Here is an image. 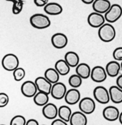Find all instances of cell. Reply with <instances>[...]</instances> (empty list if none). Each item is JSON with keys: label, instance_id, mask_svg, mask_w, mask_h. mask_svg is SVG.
Wrapping results in <instances>:
<instances>
[{"label": "cell", "instance_id": "14", "mask_svg": "<svg viewBox=\"0 0 122 125\" xmlns=\"http://www.w3.org/2000/svg\"><path fill=\"white\" fill-rule=\"evenodd\" d=\"M34 83L36 85L38 91L42 92L49 95L50 94L52 84L49 82L45 77H38L35 79Z\"/></svg>", "mask_w": 122, "mask_h": 125}, {"label": "cell", "instance_id": "32", "mask_svg": "<svg viewBox=\"0 0 122 125\" xmlns=\"http://www.w3.org/2000/svg\"><path fill=\"white\" fill-rule=\"evenodd\" d=\"M113 57L117 61H122V47H118L113 52Z\"/></svg>", "mask_w": 122, "mask_h": 125}, {"label": "cell", "instance_id": "6", "mask_svg": "<svg viewBox=\"0 0 122 125\" xmlns=\"http://www.w3.org/2000/svg\"><path fill=\"white\" fill-rule=\"evenodd\" d=\"M79 108L85 114L90 115L94 112L96 109V104L94 100L89 97H85L79 101Z\"/></svg>", "mask_w": 122, "mask_h": 125}, {"label": "cell", "instance_id": "20", "mask_svg": "<svg viewBox=\"0 0 122 125\" xmlns=\"http://www.w3.org/2000/svg\"><path fill=\"white\" fill-rule=\"evenodd\" d=\"M110 100L115 104L122 103V89L117 85H113L109 90Z\"/></svg>", "mask_w": 122, "mask_h": 125}, {"label": "cell", "instance_id": "13", "mask_svg": "<svg viewBox=\"0 0 122 125\" xmlns=\"http://www.w3.org/2000/svg\"><path fill=\"white\" fill-rule=\"evenodd\" d=\"M64 98L68 104H76L81 100V93L76 88H72L69 90H67V92Z\"/></svg>", "mask_w": 122, "mask_h": 125}, {"label": "cell", "instance_id": "36", "mask_svg": "<svg viewBox=\"0 0 122 125\" xmlns=\"http://www.w3.org/2000/svg\"><path fill=\"white\" fill-rule=\"evenodd\" d=\"M116 84L119 87L122 89V74L119 76L116 80Z\"/></svg>", "mask_w": 122, "mask_h": 125}, {"label": "cell", "instance_id": "27", "mask_svg": "<svg viewBox=\"0 0 122 125\" xmlns=\"http://www.w3.org/2000/svg\"><path fill=\"white\" fill-rule=\"evenodd\" d=\"M82 78L77 74H72L69 77L68 80L69 84L72 88H77L81 86L82 84Z\"/></svg>", "mask_w": 122, "mask_h": 125}, {"label": "cell", "instance_id": "11", "mask_svg": "<svg viewBox=\"0 0 122 125\" xmlns=\"http://www.w3.org/2000/svg\"><path fill=\"white\" fill-rule=\"evenodd\" d=\"M53 46L56 49H63L66 46L68 43L67 36L63 33L58 32L54 34L51 38Z\"/></svg>", "mask_w": 122, "mask_h": 125}, {"label": "cell", "instance_id": "4", "mask_svg": "<svg viewBox=\"0 0 122 125\" xmlns=\"http://www.w3.org/2000/svg\"><path fill=\"white\" fill-rule=\"evenodd\" d=\"M122 15V7L118 4L111 5L109 10L104 13L106 21L109 23H114L119 20Z\"/></svg>", "mask_w": 122, "mask_h": 125}, {"label": "cell", "instance_id": "31", "mask_svg": "<svg viewBox=\"0 0 122 125\" xmlns=\"http://www.w3.org/2000/svg\"><path fill=\"white\" fill-rule=\"evenodd\" d=\"M9 98L5 93H0V107H4L8 104Z\"/></svg>", "mask_w": 122, "mask_h": 125}, {"label": "cell", "instance_id": "19", "mask_svg": "<svg viewBox=\"0 0 122 125\" xmlns=\"http://www.w3.org/2000/svg\"><path fill=\"white\" fill-rule=\"evenodd\" d=\"M44 10L50 15H58L62 13L63 7L57 2H48L44 7Z\"/></svg>", "mask_w": 122, "mask_h": 125}, {"label": "cell", "instance_id": "12", "mask_svg": "<svg viewBox=\"0 0 122 125\" xmlns=\"http://www.w3.org/2000/svg\"><path fill=\"white\" fill-rule=\"evenodd\" d=\"M103 117L109 122H115L119 119L120 112L117 107L109 106L105 107L103 111Z\"/></svg>", "mask_w": 122, "mask_h": 125}, {"label": "cell", "instance_id": "33", "mask_svg": "<svg viewBox=\"0 0 122 125\" xmlns=\"http://www.w3.org/2000/svg\"><path fill=\"white\" fill-rule=\"evenodd\" d=\"M34 3L38 7H44L49 2V0H33Z\"/></svg>", "mask_w": 122, "mask_h": 125}, {"label": "cell", "instance_id": "3", "mask_svg": "<svg viewBox=\"0 0 122 125\" xmlns=\"http://www.w3.org/2000/svg\"><path fill=\"white\" fill-rule=\"evenodd\" d=\"M1 64L6 71L13 72L19 67V59L14 54H7L2 58Z\"/></svg>", "mask_w": 122, "mask_h": 125}, {"label": "cell", "instance_id": "1", "mask_svg": "<svg viewBox=\"0 0 122 125\" xmlns=\"http://www.w3.org/2000/svg\"><path fill=\"white\" fill-rule=\"evenodd\" d=\"M98 36L101 41L109 43L113 41L116 36V31L110 23H104L98 30Z\"/></svg>", "mask_w": 122, "mask_h": 125}, {"label": "cell", "instance_id": "15", "mask_svg": "<svg viewBox=\"0 0 122 125\" xmlns=\"http://www.w3.org/2000/svg\"><path fill=\"white\" fill-rule=\"evenodd\" d=\"M58 109L53 103H49L43 106L42 112L45 118L49 120H54L58 116Z\"/></svg>", "mask_w": 122, "mask_h": 125}, {"label": "cell", "instance_id": "7", "mask_svg": "<svg viewBox=\"0 0 122 125\" xmlns=\"http://www.w3.org/2000/svg\"><path fill=\"white\" fill-rule=\"evenodd\" d=\"M67 92V89L65 84L60 82L55 83L52 85L50 95L54 99L57 100L64 98Z\"/></svg>", "mask_w": 122, "mask_h": 125}, {"label": "cell", "instance_id": "28", "mask_svg": "<svg viewBox=\"0 0 122 125\" xmlns=\"http://www.w3.org/2000/svg\"><path fill=\"white\" fill-rule=\"evenodd\" d=\"M7 1H11L13 2L12 6V13L15 15L19 14L22 11L24 2L23 0H6Z\"/></svg>", "mask_w": 122, "mask_h": 125}, {"label": "cell", "instance_id": "34", "mask_svg": "<svg viewBox=\"0 0 122 125\" xmlns=\"http://www.w3.org/2000/svg\"><path fill=\"white\" fill-rule=\"evenodd\" d=\"M52 125H68V123L61 118H58V119H54L52 123Z\"/></svg>", "mask_w": 122, "mask_h": 125}, {"label": "cell", "instance_id": "16", "mask_svg": "<svg viewBox=\"0 0 122 125\" xmlns=\"http://www.w3.org/2000/svg\"><path fill=\"white\" fill-rule=\"evenodd\" d=\"M111 4L109 0H95L92 3V7L95 12L99 13H105L109 10Z\"/></svg>", "mask_w": 122, "mask_h": 125}, {"label": "cell", "instance_id": "5", "mask_svg": "<svg viewBox=\"0 0 122 125\" xmlns=\"http://www.w3.org/2000/svg\"><path fill=\"white\" fill-rule=\"evenodd\" d=\"M93 96L96 101L102 104H106L110 100L109 91L103 86H98L95 88Z\"/></svg>", "mask_w": 122, "mask_h": 125}, {"label": "cell", "instance_id": "39", "mask_svg": "<svg viewBox=\"0 0 122 125\" xmlns=\"http://www.w3.org/2000/svg\"><path fill=\"white\" fill-rule=\"evenodd\" d=\"M120 66H121V70H122V61L121 62V64H120Z\"/></svg>", "mask_w": 122, "mask_h": 125}, {"label": "cell", "instance_id": "2", "mask_svg": "<svg viewBox=\"0 0 122 125\" xmlns=\"http://www.w3.org/2000/svg\"><path fill=\"white\" fill-rule=\"evenodd\" d=\"M30 24L33 28L38 29H44L49 28L51 24L50 18L42 13H35L29 18Z\"/></svg>", "mask_w": 122, "mask_h": 125}, {"label": "cell", "instance_id": "18", "mask_svg": "<svg viewBox=\"0 0 122 125\" xmlns=\"http://www.w3.org/2000/svg\"><path fill=\"white\" fill-rule=\"evenodd\" d=\"M105 69L108 76L114 78L119 75L121 70V66L117 61H112L107 63Z\"/></svg>", "mask_w": 122, "mask_h": 125}, {"label": "cell", "instance_id": "35", "mask_svg": "<svg viewBox=\"0 0 122 125\" xmlns=\"http://www.w3.org/2000/svg\"><path fill=\"white\" fill-rule=\"evenodd\" d=\"M26 125H39V123L35 119H29V120L27 121Z\"/></svg>", "mask_w": 122, "mask_h": 125}, {"label": "cell", "instance_id": "38", "mask_svg": "<svg viewBox=\"0 0 122 125\" xmlns=\"http://www.w3.org/2000/svg\"><path fill=\"white\" fill-rule=\"evenodd\" d=\"M119 122H120V123L122 125V112H121V113H120V115H119Z\"/></svg>", "mask_w": 122, "mask_h": 125}, {"label": "cell", "instance_id": "26", "mask_svg": "<svg viewBox=\"0 0 122 125\" xmlns=\"http://www.w3.org/2000/svg\"><path fill=\"white\" fill-rule=\"evenodd\" d=\"M71 115H72V111L69 106H61L59 107L58 116L65 122L67 123L69 122Z\"/></svg>", "mask_w": 122, "mask_h": 125}, {"label": "cell", "instance_id": "24", "mask_svg": "<svg viewBox=\"0 0 122 125\" xmlns=\"http://www.w3.org/2000/svg\"><path fill=\"white\" fill-rule=\"evenodd\" d=\"M34 103L38 106H44L49 103V94L39 91L33 97Z\"/></svg>", "mask_w": 122, "mask_h": 125}, {"label": "cell", "instance_id": "22", "mask_svg": "<svg viewBox=\"0 0 122 125\" xmlns=\"http://www.w3.org/2000/svg\"><path fill=\"white\" fill-rule=\"evenodd\" d=\"M55 68L61 76H66L69 74L71 67L65 59H60L55 64Z\"/></svg>", "mask_w": 122, "mask_h": 125}, {"label": "cell", "instance_id": "23", "mask_svg": "<svg viewBox=\"0 0 122 125\" xmlns=\"http://www.w3.org/2000/svg\"><path fill=\"white\" fill-rule=\"evenodd\" d=\"M65 60L71 67H76L79 64V56L74 51L66 52L65 56Z\"/></svg>", "mask_w": 122, "mask_h": 125}, {"label": "cell", "instance_id": "37", "mask_svg": "<svg viewBox=\"0 0 122 125\" xmlns=\"http://www.w3.org/2000/svg\"><path fill=\"white\" fill-rule=\"evenodd\" d=\"M82 2L86 4H91L95 1V0H81Z\"/></svg>", "mask_w": 122, "mask_h": 125}, {"label": "cell", "instance_id": "10", "mask_svg": "<svg viewBox=\"0 0 122 125\" xmlns=\"http://www.w3.org/2000/svg\"><path fill=\"white\" fill-rule=\"evenodd\" d=\"M38 90L34 82L27 81L22 84L21 86V92L23 95L27 98L34 97Z\"/></svg>", "mask_w": 122, "mask_h": 125}, {"label": "cell", "instance_id": "25", "mask_svg": "<svg viewBox=\"0 0 122 125\" xmlns=\"http://www.w3.org/2000/svg\"><path fill=\"white\" fill-rule=\"evenodd\" d=\"M44 77L52 84L58 83L60 79V74L55 68H49L45 70Z\"/></svg>", "mask_w": 122, "mask_h": 125}, {"label": "cell", "instance_id": "9", "mask_svg": "<svg viewBox=\"0 0 122 125\" xmlns=\"http://www.w3.org/2000/svg\"><path fill=\"white\" fill-rule=\"evenodd\" d=\"M106 19L102 13L96 12H92L87 18V22L91 27L94 28H99L105 23Z\"/></svg>", "mask_w": 122, "mask_h": 125}, {"label": "cell", "instance_id": "29", "mask_svg": "<svg viewBox=\"0 0 122 125\" xmlns=\"http://www.w3.org/2000/svg\"><path fill=\"white\" fill-rule=\"evenodd\" d=\"M26 75L25 70L22 67H18L14 71H13V76L15 81H21L24 79Z\"/></svg>", "mask_w": 122, "mask_h": 125}, {"label": "cell", "instance_id": "21", "mask_svg": "<svg viewBox=\"0 0 122 125\" xmlns=\"http://www.w3.org/2000/svg\"><path fill=\"white\" fill-rule=\"evenodd\" d=\"M91 72L92 70L90 67L87 63H79V64L76 67V74L80 76L83 79H88L89 77H90Z\"/></svg>", "mask_w": 122, "mask_h": 125}, {"label": "cell", "instance_id": "17", "mask_svg": "<svg viewBox=\"0 0 122 125\" xmlns=\"http://www.w3.org/2000/svg\"><path fill=\"white\" fill-rule=\"evenodd\" d=\"M84 113L81 111H77L72 114L70 118L71 125H87V118Z\"/></svg>", "mask_w": 122, "mask_h": 125}, {"label": "cell", "instance_id": "8", "mask_svg": "<svg viewBox=\"0 0 122 125\" xmlns=\"http://www.w3.org/2000/svg\"><path fill=\"white\" fill-rule=\"evenodd\" d=\"M108 77L105 68L101 66H95L92 70L90 74V78L92 81L95 83H100L105 81Z\"/></svg>", "mask_w": 122, "mask_h": 125}, {"label": "cell", "instance_id": "30", "mask_svg": "<svg viewBox=\"0 0 122 125\" xmlns=\"http://www.w3.org/2000/svg\"><path fill=\"white\" fill-rule=\"evenodd\" d=\"M27 120L22 115H16L12 118L10 125H26Z\"/></svg>", "mask_w": 122, "mask_h": 125}]
</instances>
